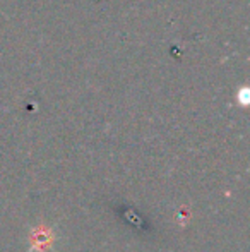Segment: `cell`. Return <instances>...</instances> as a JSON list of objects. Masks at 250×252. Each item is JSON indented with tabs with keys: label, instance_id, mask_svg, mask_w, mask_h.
Instances as JSON below:
<instances>
[{
	"label": "cell",
	"instance_id": "1",
	"mask_svg": "<svg viewBox=\"0 0 250 252\" xmlns=\"http://www.w3.org/2000/svg\"><path fill=\"white\" fill-rule=\"evenodd\" d=\"M54 240H55V233L52 232V228L41 225V226H36V228L31 232L29 247L33 252H47L54 246Z\"/></svg>",
	"mask_w": 250,
	"mask_h": 252
}]
</instances>
